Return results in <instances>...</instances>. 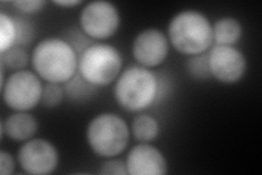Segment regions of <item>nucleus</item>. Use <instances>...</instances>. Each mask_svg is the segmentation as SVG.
I'll return each mask as SVG.
<instances>
[{
    "label": "nucleus",
    "mask_w": 262,
    "mask_h": 175,
    "mask_svg": "<svg viewBox=\"0 0 262 175\" xmlns=\"http://www.w3.org/2000/svg\"><path fill=\"white\" fill-rule=\"evenodd\" d=\"M32 65L37 76L52 83H63L78 71L79 56L67 41L60 37H47L33 49Z\"/></svg>",
    "instance_id": "1"
},
{
    "label": "nucleus",
    "mask_w": 262,
    "mask_h": 175,
    "mask_svg": "<svg viewBox=\"0 0 262 175\" xmlns=\"http://www.w3.org/2000/svg\"><path fill=\"white\" fill-rule=\"evenodd\" d=\"M167 38L177 52L187 56L206 53L214 43L210 20L195 10L175 14L168 24Z\"/></svg>",
    "instance_id": "2"
},
{
    "label": "nucleus",
    "mask_w": 262,
    "mask_h": 175,
    "mask_svg": "<svg viewBox=\"0 0 262 175\" xmlns=\"http://www.w3.org/2000/svg\"><path fill=\"white\" fill-rule=\"evenodd\" d=\"M159 91L157 74L142 66H130L117 78L114 96L124 110L141 112L155 102Z\"/></svg>",
    "instance_id": "3"
},
{
    "label": "nucleus",
    "mask_w": 262,
    "mask_h": 175,
    "mask_svg": "<svg viewBox=\"0 0 262 175\" xmlns=\"http://www.w3.org/2000/svg\"><path fill=\"white\" fill-rule=\"evenodd\" d=\"M130 128L124 119L114 113H102L89 123L86 140L92 151L103 158H114L125 151Z\"/></svg>",
    "instance_id": "4"
},
{
    "label": "nucleus",
    "mask_w": 262,
    "mask_h": 175,
    "mask_svg": "<svg viewBox=\"0 0 262 175\" xmlns=\"http://www.w3.org/2000/svg\"><path fill=\"white\" fill-rule=\"evenodd\" d=\"M122 57L116 47L93 43L79 56L78 71L91 85L101 88L110 86L119 77Z\"/></svg>",
    "instance_id": "5"
},
{
    "label": "nucleus",
    "mask_w": 262,
    "mask_h": 175,
    "mask_svg": "<svg viewBox=\"0 0 262 175\" xmlns=\"http://www.w3.org/2000/svg\"><path fill=\"white\" fill-rule=\"evenodd\" d=\"M5 104L15 112H28L40 102L43 85L36 73L30 70L12 72L2 87Z\"/></svg>",
    "instance_id": "6"
},
{
    "label": "nucleus",
    "mask_w": 262,
    "mask_h": 175,
    "mask_svg": "<svg viewBox=\"0 0 262 175\" xmlns=\"http://www.w3.org/2000/svg\"><path fill=\"white\" fill-rule=\"evenodd\" d=\"M120 14L115 5L104 0L89 3L80 14V27L92 40H106L117 32Z\"/></svg>",
    "instance_id": "7"
},
{
    "label": "nucleus",
    "mask_w": 262,
    "mask_h": 175,
    "mask_svg": "<svg viewBox=\"0 0 262 175\" xmlns=\"http://www.w3.org/2000/svg\"><path fill=\"white\" fill-rule=\"evenodd\" d=\"M21 169L32 175H47L53 173L59 162L56 147L46 139L34 138L24 143L18 152Z\"/></svg>",
    "instance_id": "8"
},
{
    "label": "nucleus",
    "mask_w": 262,
    "mask_h": 175,
    "mask_svg": "<svg viewBox=\"0 0 262 175\" xmlns=\"http://www.w3.org/2000/svg\"><path fill=\"white\" fill-rule=\"evenodd\" d=\"M208 54L212 78L225 85L238 82L247 70V60L234 46L214 45Z\"/></svg>",
    "instance_id": "9"
},
{
    "label": "nucleus",
    "mask_w": 262,
    "mask_h": 175,
    "mask_svg": "<svg viewBox=\"0 0 262 175\" xmlns=\"http://www.w3.org/2000/svg\"><path fill=\"white\" fill-rule=\"evenodd\" d=\"M169 42L161 30L146 29L135 37L133 55L139 66L144 68H154L165 62L168 55Z\"/></svg>",
    "instance_id": "10"
},
{
    "label": "nucleus",
    "mask_w": 262,
    "mask_h": 175,
    "mask_svg": "<svg viewBox=\"0 0 262 175\" xmlns=\"http://www.w3.org/2000/svg\"><path fill=\"white\" fill-rule=\"evenodd\" d=\"M126 166L130 175H164L167 173V161L160 149L141 143L128 152Z\"/></svg>",
    "instance_id": "11"
},
{
    "label": "nucleus",
    "mask_w": 262,
    "mask_h": 175,
    "mask_svg": "<svg viewBox=\"0 0 262 175\" xmlns=\"http://www.w3.org/2000/svg\"><path fill=\"white\" fill-rule=\"evenodd\" d=\"M38 129V122L28 112H15L2 122V137L7 135L14 141H28Z\"/></svg>",
    "instance_id": "12"
},
{
    "label": "nucleus",
    "mask_w": 262,
    "mask_h": 175,
    "mask_svg": "<svg viewBox=\"0 0 262 175\" xmlns=\"http://www.w3.org/2000/svg\"><path fill=\"white\" fill-rule=\"evenodd\" d=\"M213 42L216 45L233 46L243 35V27L241 22L233 16H224L212 24Z\"/></svg>",
    "instance_id": "13"
},
{
    "label": "nucleus",
    "mask_w": 262,
    "mask_h": 175,
    "mask_svg": "<svg viewBox=\"0 0 262 175\" xmlns=\"http://www.w3.org/2000/svg\"><path fill=\"white\" fill-rule=\"evenodd\" d=\"M62 86L66 96L76 103H83L91 100L97 93L98 89L82 77L79 71Z\"/></svg>",
    "instance_id": "14"
},
{
    "label": "nucleus",
    "mask_w": 262,
    "mask_h": 175,
    "mask_svg": "<svg viewBox=\"0 0 262 175\" xmlns=\"http://www.w3.org/2000/svg\"><path fill=\"white\" fill-rule=\"evenodd\" d=\"M131 134L140 143H151L160 134V124L149 114H139L131 123Z\"/></svg>",
    "instance_id": "15"
},
{
    "label": "nucleus",
    "mask_w": 262,
    "mask_h": 175,
    "mask_svg": "<svg viewBox=\"0 0 262 175\" xmlns=\"http://www.w3.org/2000/svg\"><path fill=\"white\" fill-rule=\"evenodd\" d=\"M187 72L192 79L198 81H206L212 78L209 54L206 52L190 56L187 62Z\"/></svg>",
    "instance_id": "16"
},
{
    "label": "nucleus",
    "mask_w": 262,
    "mask_h": 175,
    "mask_svg": "<svg viewBox=\"0 0 262 175\" xmlns=\"http://www.w3.org/2000/svg\"><path fill=\"white\" fill-rule=\"evenodd\" d=\"M0 57H2L0 64L8 69L15 71L23 70L29 62V55L24 47L21 46H12L7 51L0 53Z\"/></svg>",
    "instance_id": "17"
},
{
    "label": "nucleus",
    "mask_w": 262,
    "mask_h": 175,
    "mask_svg": "<svg viewBox=\"0 0 262 175\" xmlns=\"http://www.w3.org/2000/svg\"><path fill=\"white\" fill-rule=\"evenodd\" d=\"M16 28L14 19L6 13H0V53L15 45Z\"/></svg>",
    "instance_id": "18"
},
{
    "label": "nucleus",
    "mask_w": 262,
    "mask_h": 175,
    "mask_svg": "<svg viewBox=\"0 0 262 175\" xmlns=\"http://www.w3.org/2000/svg\"><path fill=\"white\" fill-rule=\"evenodd\" d=\"M64 96L66 93L62 85H59V83L46 82V85L43 87V93L42 99H40V103L47 108H55L61 104Z\"/></svg>",
    "instance_id": "19"
},
{
    "label": "nucleus",
    "mask_w": 262,
    "mask_h": 175,
    "mask_svg": "<svg viewBox=\"0 0 262 175\" xmlns=\"http://www.w3.org/2000/svg\"><path fill=\"white\" fill-rule=\"evenodd\" d=\"M15 28H16V41L14 46H21L24 47L29 45L31 41L34 36V29H33L32 24L24 19H14Z\"/></svg>",
    "instance_id": "20"
},
{
    "label": "nucleus",
    "mask_w": 262,
    "mask_h": 175,
    "mask_svg": "<svg viewBox=\"0 0 262 175\" xmlns=\"http://www.w3.org/2000/svg\"><path fill=\"white\" fill-rule=\"evenodd\" d=\"M100 173L105 175H127L128 171L126 162L118 159L106 160L101 165Z\"/></svg>",
    "instance_id": "21"
},
{
    "label": "nucleus",
    "mask_w": 262,
    "mask_h": 175,
    "mask_svg": "<svg viewBox=\"0 0 262 175\" xmlns=\"http://www.w3.org/2000/svg\"><path fill=\"white\" fill-rule=\"evenodd\" d=\"M46 4L47 3L43 2V0H18V2H12V5L16 9L27 14H33L42 11Z\"/></svg>",
    "instance_id": "22"
},
{
    "label": "nucleus",
    "mask_w": 262,
    "mask_h": 175,
    "mask_svg": "<svg viewBox=\"0 0 262 175\" xmlns=\"http://www.w3.org/2000/svg\"><path fill=\"white\" fill-rule=\"evenodd\" d=\"M15 163L12 155L9 152L5 151V150H2L0 151V174L10 175L13 173Z\"/></svg>",
    "instance_id": "23"
},
{
    "label": "nucleus",
    "mask_w": 262,
    "mask_h": 175,
    "mask_svg": "<svg viewBox=\"0 0 262 175\" xmlns=\"http://www.w3.org/2000/svg\"><path fill=\"white\" fill-rule=\"evenodd\" d=\"M54 4L62 8H72L81 5L82 2L80 0H57V2H54Z\"/></svg>",
    "instance_id": "24"
}]
</instances>
